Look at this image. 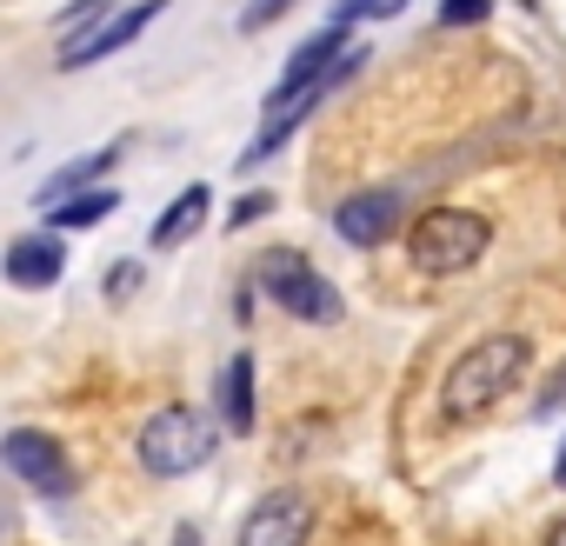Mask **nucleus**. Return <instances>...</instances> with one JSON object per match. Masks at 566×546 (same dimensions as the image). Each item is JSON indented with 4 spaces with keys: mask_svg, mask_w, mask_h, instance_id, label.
<instances>
[{
    "mask_svg": "<svg viewBox=\"0 0 566 546\" xmlns=\"http://www.w3.org/2000/svg\"><path fill=\"white\" fill-rule=\"evenodd\" d=\"M546 546H566V519H553V533H546Z\"/></svg>",
    "mask_w": 566,
    "mask_h": 546,
    "instance_id": "412c9836",
    "label": "nucleus"
},
{
    "mask_svg": "<svg viewBox=\"0 0 566 546\" xmlns=\"http://www.w3.org/2000/svg\"><path fill=\"white\" fill-rule=\"evenodd\" d=\"M526 360H533V347L520 340V334H486L480 347H467L453 367H447V387H440V413L453 420V427H467V420H486L520 380H526Z\"/></svg>",
    "mask_w": 566,
    "mask_h": 546,
    "instance_id": "f257e3e1",
    "label": "nucleus"
},
{
    "mask_svg": "<svg viewBox=\"0 0 566 546\" xmlns=\"http://www.w3.org/2000/svg\"><path fill=\"white\" fill-rule=\"evenodd\" d=\"M207 207H213V187H200V180H193V187H180V193H174V207L147 227V246H160V253H167V246H187V240L207 227Z\"/></svg>",
    "mask_w": 566,
    "mask_h": 546,
    "instance_id": "9d476101",
    "label": "nucleus"
},
{
    "mask_svg": "<svg viewBox=\"0 0 566 546\" xmlns=\"http://www.w3.org/2000/svg\"><path fill=\"white\" fill-rule=\"evenodd\" d=\"M220 420H227V433H253V360L247 354H233L227 367H220Z\"/></svg>",
    "mask_w": 566,
    "mask_h": 546,
    "instance_id": "f8f14e48",
    "label": "nucleus"
},
{
    "mask_svg": "<svg viewBox=\"0 0 566 546\" xmlns=\"http://www.w3.org/2000/svg\"><path fill=\"white\" fill-rule=\"evenodd\" d=\"M114 160H120V154H114V147H101V154H87V160L61 167V174H54V180L41 187V207H48V200H61V193H81V187H94V174H107Z\"/></svg>",
    "mask_w": 566,
    "mask_h": 546,
    "instance_id": "ddd939ff",
    "label": "nucleus"
},
{
    "mask_svg": "<svg viewBox=\"0 0 566 546\" xmlns=\"http://www.w3.org/2000/svg\"><path fill=\"white\" fill-rule=\"evenodd\" d=\"M160 14H167V0H140V8H127L120 21H107V28H94V34H87L81 48H67V54H61V67L74 74V67H94V61H107V54H120V48H127L134 34H147V28H154Z\"/></svg>",
    "mask_w": 566,
    "mask_h": 546,
    "instance_id": "1a4fd4ad",
    "label": "nucleus"
},
{
    "mask_svg": "<svg viewBox=\"0 0 566 546\" xmlns=\"http://www.w3.org/2000/svg\"><path fill=\"white\" fill-rule=\"evenodd\" d=\"M287 8H301V0H247V14H240V34H260V28H273Z\"/></svg>",
    "mask_w": 566,
    "mask_h": 546,
    "instance_id": "4468645a",
    "label": "nucleus"
},
{
    "mask_svg": "<svg viewBox=\"0 0 566 546\" xmlns=\"http://www.w3.org/2000/svg\"><path fill=\"white\" fill-rule=\"evenodd\" d=\"M134 453H140V466H147L154 480L200 473V466L220 453V420H207L200 407H160V413L140 427Z\"/></svg>",
    "mask_w": 566,
    "mask_h": 546,
    "instance_id": "f03ea898",
    "label": "nucleus"
},
{
    "mask_svg": "<svg viewBox=\"0 0 566 546\" xmlns=\"http://www.w3.org/2000/svg\"><path fill=\"white\" fill-rule=\"evenodd\" d=\"M260 287H266V301H273L280 314H294V321H307V327H334V321H340L334 281H327V273H314L307 253H294V246L260 253Z\"/></svg>",
    "mask_w": 566,
    "mask_h": 546,
    "instance_id": "20e7f679",
    "label": "nucleus"
},
{
    "mask_svg": "<svg viewBox=\"0 0 566 546\" xmlns=\"http://www.w3.org/2000/svg\"><path fill=\"white\" fill-rule=\"evenodd\" d=\"M400 227V193H354V200H340L334 207V233L340 240H354V246H380L387 233Z\"/></svg>",
    "mask_w": 566,
    "mask_h": 546,
    "instance_id": "6e6552de",
    "label": "nucleus"
},
{
    "mask_svg": "<svg viewBox=\"0 0 566 546\" xmlns=\"http://www.w3.org/2000/svg\"><path fill=\"white\" fill-rule=\"evenodd\" d=\"M553 480H559V486H566V447H559V466H553Z\"/></svg>",
    "mask_w": 566,
    "mask_h": 546,
    "instance_id": "5701e85b",
    "label": "nucleus"
},
{
    "mask_svg": "<svg viewBox=\"0 0 566 546\" xmlns=\"http://www.w3.org/2000/svg\"><path fill=\"white\" fill-rule=\"evenodd\" d=\"M0 460H8V473H21V480H28L34 493H48V500L74 493V466H67L61 440H48V433H34V427H14L8 440H0Z\"/></svg>",
    "mask_w": 566,
    "mask_h": 546,
    "instance_id": "39448f33",
    "label": "nucleus"
},
{
    "mask_svg": "<svg viewBox=\"0 0 566 546\" xmlns=\"http://www.w3.org/2000/svg\"><path fill=\"white\" fill-rule=\"evenodd\" d=\"M260 213H273V193H247V200L233 207V227H253Z\"/></svg>",
    "mask_w": 566,
    "mask_h": 546,
    "instance_id": "6ab92c4d",
    "label": "nucleus"
},
{
    "mask_svg": "<svg viewBox=\"0 0 566 546\" xmlns=\"http://www.w3.org/2000/svg\"><path fill=\"white\" fill-rule=\"evenodd\" d=\"M101 8H114V0H74V8H67V14L54 21V34H67V41H74V34H81V28H87V21H94Z\"/></svg>",
    "mask_w": 566,
    "mask_h": 546,
    "instance_id": "f3484780",
    "label": "nucleus"
},
{
    "mask_svg": "<svg viewBox=\"0 0 566 546\" xmlns=\"http://www.w3.org/2000/svg\"><path fill=\"white\" fill-rule=\"evenodd\" d=\"M486 246H493V227L473 207H427L407 227V260L420 273H467Z\"/></svg>",
    "mask_w": 566,
    "mask_h": 546,
    "instance_id": "7ed1b4c3",
    "label": "nucleus"
},
{
    "mask_svg": "<svg viewBox=\"0 0 566 546\" xmlns=\"http://www.w3.org/2000/svg\"><path fill=\"white\" fill-rule=\"evenodd\" d=\"M307 539H314V500L294 486L266 493L240 526V546H307Z\"/></svg>",
    "mask_w": 566,
    "mask_h": 546,
    "instance_id": "423d86ee",
    "label": "nucleus"
},
{
    "mask_svg": "<svg viewBox=\"0 0 566 546\" xmlns=\"http://www.w3.org/2000/svg\"><path fill=\"white\" fill-rule=\"evenodd\" d=\"M174 546H200V539H193V526H180V539H174Z\"/></svg>",
    "mask_w": 566,
    "mask_h": 546,
    "instance_id": "4be33fe9",
    "label": "nucleus"
},
{
    "mask_svg": "<svg viewBox=\"0 0 566 546\" xmlns=\"http://www.w3.org/2000/svg\"><path fill=\"white\" fill-rule=\"evenodd\" d=\"M559 400H566V374H559V380L539 393V420H546V413H559Z\"/></svg>",
    "mask_w": 566,
    "mask_h": 546,
    "instance_id": "aec40b11",
    "label": "nucleus"
},
{
    "mask_svg": "<svg viewBox=\"0 0 566 546\" xmlns=\"http://www.w3.org/2000/svg\"><path fill=\"white\" fill-rule=\"evenodd\" d=\"M101 287H107V301H127V294L140 287V266H134V260H127V266H114V273H107Z\"/></svg>",
    "mask_w": 566,
    "mask_h": 546,
    "instance_id": "a211bd4d",
    "label": "nucleus"
},
{
    "mask_svg": "<svg viewBox=\"0 0 566 546\" xmlns=\"http://www.w3.org/2000/svg\"><path fill=\"white\" fill-rule=\"evenodd\" d=\"M400 8V0H340V8H334V21L327 28H354L360 14H394Z\"/></svg>",
    "mask_w": 566,
    "mask_h": 546,
    "instance_id": "dca6fc26",
    "label": "nucleus"
},
{
    "mask_svg": "<svg viewBox=\"0 0 566 546\" xmlns=\"http://www.w3.org/2000/svg\"><path fill=\"white\" fill-rule=\"evenodd\" d=\"M0 273H8V287L41 294V287H54L67 273V240L54 227L48 233H21V240H8V253H0Z\"/></svg>",
    "mask_w": 566,
    "mask_h": 546,
    "instance_id": "0eeeda50",
    "label": "nucleus"
},
{
    "mask_svg": "<svg viewBox=\"0 0 566 546\" xmlns=\"http://www.w3.org/2000/svg\"><path fill=\"white\" fill-rule=\"evenodd\" d=\"M486 8L493 0H440V28H473V21H486Z\"/></svg>",
    "mask_w": 566,
    "mask_h": 546,
    "instance_id": "2eb2a0df",
    "label": "nucleus"
},
{
    "mask_svg": "<svg viewBox=\"0 0 566 546\" xmlns=\"http://www.w3.org/2000/svg\"><path fill=\"white\" fill-rule=\"evenodd\" d=\"M114 207H120V193H107V187H81V193L48 200V207H41V220H48L54 233H74V227H101Z\"/></svg>",
    "mask_w": 566,
    "mask_h": 546,
    "instance_id": "9b49d317",
    "label": "nucleus"
}]
</instances>
